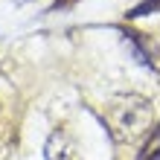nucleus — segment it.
<instances>
[{
    "mask_svg": "<svg viewBox=\"0 0 160 160\" xmlns=\"http://www.w3.org/2000/svg\"><path fill=\"white\" fill-rule=\"evenodd\" d=\"M152 105L143 99V96H117L111 105L105 108V122H108V131L117 143H137L140 137L148 134L152 128Z\"/></svg>",
    "mask_w": 160,
    "mask_h": 160,
    "instance_id": "1",
    "label": "nucleus"
},
{
    "mask_svg": "<svg viewBox=\"0 0 160 160\" xmlns=\"http://www.w3.org/2000/svg\"><path fill=\"white\" fill-rule=\"evenodd\" d=\"M44 154H47V160H79L76 146H73V140L64 134V131H55V134L47 140Z\"/></svg>",
    "mask_w": 160,
    "mask_h": 160,
    "instance_id": "2",
    "label": "nucleus"
},
{
    "mask_svg": "<svg viewBox=\"0 0 160 160\" xmlns=\"http://www.w3.org/2000/svg\"><path fill=\"white\" fill-rule=\"evenodd\" d=\"M160 0H146V3H140L134 12H131V18H140V15H148V12H157Z\"/></svg>",
    "mask_w": 160,
    "mask_h": 160,
    "instance_id": "3",
    "label": "nucleus"
}]
</instances>
